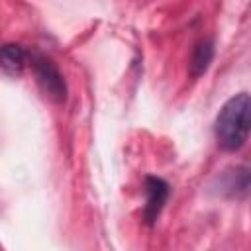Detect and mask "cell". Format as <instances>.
Instances as JSON below:
<instances>
[{"instance_id":"6","label":"cell","mask_w":251,"mask_h":251,"mask_svg":"<svg viewBox=\"0 0 251 251\" xmlns=\"http://www.w3.org/2000/svg\"><path fill=\"white\" fill-rule=\"evenodd\" d=\"M214 59V43L210 39H202L194 45L192 53H190V61H188V75L192 78H198L200 75H204L208 71V67L212 65Z\"/></svg>"},{"instance_id":"3","label":"cell","mask_w":251,"mask_h":251,"mask_svg":"<svg viewBox=\"0 0 251 251\" xmlns=\"http://www.w3.org/2000/svg\"><path fill=\"white\" fill-rule=\"evenodd\" d=\"M143 190H145V206H143V220L147 226H153L157 222V218L161 216L169 194H171V186L167 180H163L161 176H145L143 180Z\"/></svg>"},{"instance_id":"5","label":"cell","mask_w":251,"mask_h":251,"mask_svg":"<svg viewBox=\"0 0 251 251\" xmlns=\"http://www.w3.org/2000/svg\"><path fill=\"white\" fill-rule=\"evenodd\" d=\"M31 53L20 43H4L0 45V71L8 76H20L25 67H29Z\"/></svg>"},{"instance_id":"4","label":"cell","mask_w":251,"mask_h":251,"mask_svg":"<svg viewBox=\"0 0 251 251\" xmlns=\"http://www.w3.org/2000/svg\"><path fill=\"white\" fill-rule=\"evenodd\" d=\"M214 188L220 196L227 198H241L249 190V171L247 167H229L218 175Z\"/></svg>"},{"instance_id":"1","label":"cell","mask_w":251,"mask_h":251,"mask_svg":"<svg viewBox=\"0 0 251 251\" xmlns=\"http://www.w3.org/2000/svg\"><path fill=\"white\" fill-rule=\"evenodd\" d=\"M249 112L251 100L247 92L231 96L216 116L214 135L224 151H239L249 137Z\"/></svg>"},{"instance_id":"2","label":"cell","mask_w":251,"mask_h":251,"mask_svg":"<svg viewBox=\"0 0 251 251\" xmlns=\"http://www.w3.org/2000/svg\"><path fill=\"white\" fill-rule=\"evenodd\" d=\"M29 67L33 69V75H35V80L41 88V92L61 104L67 100V82L61 75V71L57 69V65L45 57V55H39V53H31V59H29Z\"/></svg>"}]
</instances>
